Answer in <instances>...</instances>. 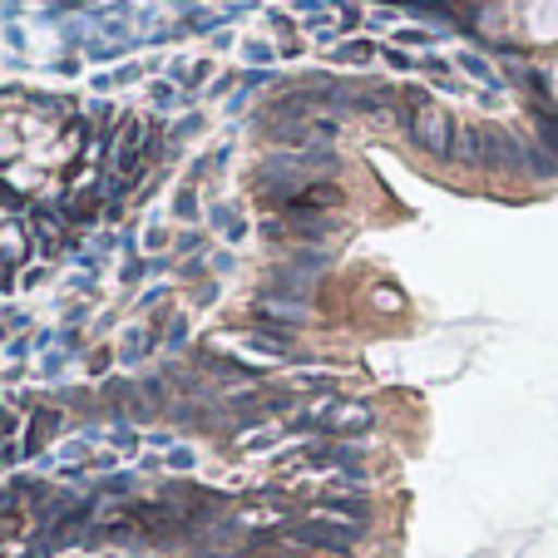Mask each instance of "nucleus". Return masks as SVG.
I'll return each instance as SVG.
<instances>
[{
    "mask_svg": "<svg viewBox=\"0 0 558 558\" xmlns=\"http://www.w3.org/2000/svg\"><path fill=\"white\" fill-rule=\"evenodd\" d=\"M396 114H401V124H405V134L415 138V144L425 148V154H450V119L440 114V109L430 105V99H421L411 89V95L396 105Z\"/></svg>",
    "mask_w": 558,
    "mask_h": 558,
    "instance_id": "obj_1",
    "label": "nucleus"
},
{
    "mask_svg": "<svg viewBox=\"0 0 558 558\" xmlns=\"http://www.w3.org/2000/svg\"><path fill=\"white\" fill-rule=\"evenodd\" d=\"M292 538L306 548H322V554H351V548H356V529L331 524V519H306V524L292 529Z\"/></svg>",
    "mask_w": 558,
    "mask_h": 558,
    "instance_id": "obj_2",
    "label": "nucleus"
}]
</instances>
